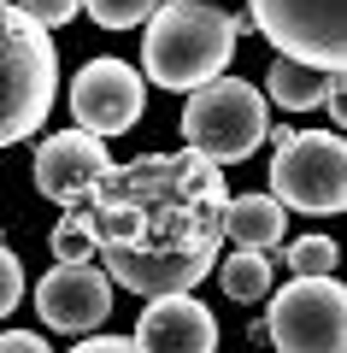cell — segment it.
<instances>
[{"label":"cell","instance_id":"cell-22","mask_svg":"<svg viewBox=\"0 0 347 353\" xmlns=\"http://www.w3.org/2000/svg\"><path fill=\"white\" fill-rule=\"evenodd\" d=\"M206 6H212V0H206Z\"/></svg>","mask_w":347,"mask_h":353},{"label":"cell","instance_id":"cell-18","mask_svg":"<svg viewBox=\"0 0 347 353\" xmlns=\"http://www.w3.org/2000/svg\"><path fill=\"white\" fill-rule=\"evenodd\" d=\"M6 6H18V12H24L36 30H48V36H53V30H65L77 12H83V0H6Z\"/></svg>","mask_w":347,"mask_h":353},{"label":"cell","instance_id":"cell-2","mask_svg":"<svg viewBox=\"0 0 347 353\" xmlns=\"http://www.w3.org/2000/svg\"><path fill=\"white\" fill-rule=\"evenodd\" d=\"M241 30L248 18H230L206 0H159V12L148 18V41H141V71L171 94H195L230 77Z\"/></svg>","mask_w":347,"mask_h":353},{"label":"cell","instance_id":"cell-19","mask_svg":"<svg viewBox=\"0 0 347 353\" xmlns=\"http://www.w3.org/2000/svg\"><path fill=\"white\" fill-rule=\"evenodd\" d=\"M18 301H24V265L12 248H0V318L18 312Z\"/></svg>","mask_w":347,"mask_h":353},{"label":"cell","instance_id":"cell-10","mask_svg":"<svg viewBox=\"0 0 347 353\" xmlns=\"http://www.w3.org/2000/svg\"><path fill=\"white\" fill-rule=\"evenodd\" d=\"M36 312L59 336H88L112 318V283L100 277V265H53L36 283Z\"/></svg>","mask_w":347,"mask_h":353},{"label":"cell","instance_id":"cell-20","mask_svg":"<svg viewBox=\"0 0 347 353\" xmlns=\"http://www.w3.org/2000/svg\"><path fill=\"white\" fill-rule=\"evenodd\" d=\"M0 353H53V347L36 330H6V336H0Z\"/></svg>","mask_w":347,"mask_h":353},{"label":"cell","instance_id":"cell-13","mask_svg":"<svg viewBox=\"0 0 347 353\" xmlns=\"http://www.w3.org/2000/svg\"><path fill=\"white\" fill-rule=\"evenodd\" d=\"M212 277L224 283V294H230V301L253 306V301H265V294H271V253H248V248H236L224 265H212Z\"/></svg>","mask_w":347,"mask_h":353},{"label":"cell","instance_id":"cell-12","mask_svg":"<svg viewBox=\"0 0 347 353\" xmlns=\"http://www.w3.org/2000/svg\"><path fill=\"white\" fill-rule=\"evenodd\" d=\"M283 230H288V212H283L265 189L224 201V236L236 241V248H248V253H277V248H283Z\"/></svg>","mask_w":347,"mask_h":353},{"label":"cell","instance_id":"cell-7","mask_svg":"<svg viewBox=\"0 0 347 353\" xmlns=\"http://www.w3.org/2000/svg\"><path fill=\"white\" fill-rule=\"evenodd\" d=\"M259 324L277 353H347V289L335 277H288Z\"/></svg>","mask_w":347,"mask_h":353},{"label":"cell","instance_id":"cell-1","mask_svg":"<svg viewBox=\"0 0 347 353\" xmlns=\"http://www.w3.org/2000/svg\"><path fill=\"white\" fill-rule=\"evenodd\" d=\"M224 171L200 153H141L100 176L77 206L100 277L130 294H188L212 277L224 241Z\"/></svg>","mask_w":347,"mask_h":353},{"label":"cell","instance_id":"cell-8","mask_svg":"<svg viewBox=\"0 0 347 353\" xmlns=\"http://www.w3.org/2000/svg\"><path fill=\"white\" fill-rule=\"evenodd\" d=\"M141 106H148V83L124 59H88L71 77V112H77V130L83 136H100V141L124 136L141 118Z\"/></svg>","mask_w":347,"mask_h":353},{"label":"cell","instance_id":"cell-6","mask_svg":"<svg viewBox=\"0 0 347 353\" xmlns=\"http://www.w3.org/2000/svg\"><path fill=\"white\" fill-rule=\"evenodd\" d=\"M248 24L277 48V59L312 71H347V0H248Z\"/></svg>","mask_w":347,"mask_h":353},{"label":"cell","instance_id":"cell-15","mask_svg":"<svg viewBox=\"0 0 347 353\" xmlns=\"http://www.w3.org/2000/svg\"><path fill=\"white\" fill-rule=\"evenodd\" d=\"M283 259H288V271H295V277H330V271H335V259H341V248H335L330 236H318V230H312V236L288 241V248H283Z\"/></svg>","mask_w":347,"mask_h":353},{"label":"cell","instance_id":"cell-4","mask_svg":"<svg viewBox=\"0 0 347 353\" xmlns=\"http://www.w3.org/2000/svg\"><path fill=\"white\" fill-rule=\"evenodd\" d=\"M265 136H271V101H265V88L241 83V77H218V83L195 88L183 101L188 153H200V159L218 165V171L253 159Z\"/></svg>","mask_w":347,"mask_h":353},{"label":"cell","instance_id":"cell-16","mask_svg":"<svg viewBox=\"0 0 347 353\" xmlns=\"http://www.w3.org/2000/svg\"><path fill=\"white\" fill-rule=\"evenodd\" d=\"M48 248H53V265H95V241H88L83 212H65L59 224H53Z\"/></svg>","mask_w":347,"mask_h":353},{"label":"cell","instance_id":"cell-11","mask_svg":"<svg viewBox=\"0 0 347 353\" xmlns=\"http://www.w3.org/2000/svg\"><path fill=\"white\" fill-rule=\"evenodd\" d=\"M136 353H218V318L195 294H159L136 318Z\"/></svg>","mask_w":347,"mask_h":353},{"label":"cell","instance_id":"cell-14","mask_svg":"<svg viewBox=\"0 0 347 353\" xmlns=\"http://www.w3.org/2000/svg\"><path fill=\"white\" fill-rule=\"evenodd\" d=\"M265 88H271V101L288 106V112H312V106L324 101V71H312V65H295V59H271V71H265Z\"/></svg>","mask_w":347,"mask_h":353},{"label":"cell","instance_id":"cell-5","mask_svg":"<svg viewBox=\"0 0 347 353\" xmlns=\"http://www.w3.org/2000/svg\"><path fill=\"white\" fill-rule=\"evenodd\" d=\"M271 201L295 212H341L347 206V141L341 130H271Z\"/></svg>","mask_w":347,"mask_h":353},{"label":"cell","instance_id":"cell-21","mask_svg":"<svg viewBox=\"0 0 347 353\" xmlns=\"http://www.w3.org/2000/svg\"><path fill=\"white\" fill-rule=\"evenodd\" d=\"M71 353H136V341L130 336H83Z\"/></svg>","mask_w":347,"mask_h":353},{"label":"cell","instance_id":"cell-3","mask_svg":"<svg viewBox=\"0 0 347 353\" xmlns=\"http://www.w3.org/2000/svg\"><path fill=\"white\" fill-rule=\"evenodd\" d=\"M59 88V48L18 6L0 0V148L36 136L53 112Z\"/></svg>","mask_w":347,"mask_h":353},{"label":"cell","instance_id":"cell-17","mask_svg":"<svg viewBox=\"0 0 347 353\" xmlns=\"http://www.w3.org/2000/svg\"><path fill=\"white\" fill-rule=\"evenodd\" d=\"M83 12L100 30H136V24H148L159 12V0H83Z\"/></svg>","mask_w":347,"mask_h":353},{"label":"cell","instance_id":"cell-9","mask_svg":"<svg viewBox=\"0 0 347 353\" xmlns=\"http://www.w3.org/2000/svg\"><path fill=\"white\" fill-rule=\"evenodd\" d=\"M106 171H112L106 141H100V136H83V130H59V136H48V141L36 148V165H30L36 189L48 194V201H59L65 212H77V206L88 201V189H95Z\"/></svg>","mask_w":347,"mask_h":353}]
</instances>
